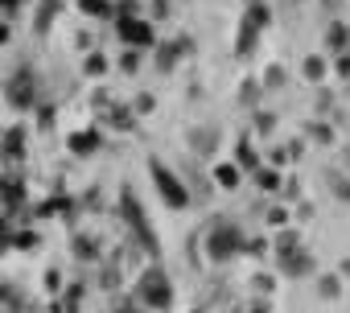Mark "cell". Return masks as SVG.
I'll use <instances>...</instances> for the list:
<instances>
[{
	"instance_id": "1",
	"label": "cell",
	"mask_w": 350,
	"mask_h": 313,
	"mask_svg": "<svg viewBox=\"0 0 350 313\" xmlns=\"http://www.w3.org/2000/svg\"><path fill=\"white\" fill-rule=\"evenodd\" d=\"M120 219L128 223V231L136 235V243L144 247V256H157V251H161V243H157V235H152V223H148V215H144L140 198L132 194V186H124V190H120Z\"/></svg>"
},
{
	"instance_id": "2",
	"label": "cell",
	"mask_w": 350,
	"mask_h": 313,
	"mask_svg": "<svg viewBox=\"0 0 350 313\" xmlns=\"http://www.w3.org/2000/svg\"><path fill=\"white\" fill-rule=\"evenodd\" d=\"M247 247V235H243V227L239 223H231V219H215V227L206 231V256L211 260H231V256H239Z\"/></svg>"
},
{
	"instance_id": "3",
	"label": "cell",
	"mask_w": 350,
	"mask_h": 313,
	"mask_svg": "<svg viewBox=\"0 0 350 313\" xmlns=\"http://www.w3.org/2000/svg\"><path fill=\"white\" fill-rule=\"evenodd\" d=\"M264 25H272V9L264 5V0H247V13L239 17V38H235V54L247 58L264 33Z\"/></svg>"
},
{
	"instance_id": "4",
	"label": "cell",
	"mask_w": 350,
	"mask_h": 313,
	"mask_svg": "<svg viewBox=\"0 0 350 313\" xmlns=\"http://www.w3.org/2000/svg\"><path fill=\"white\" fill-rule=\"evenodd\" d=\"M148 174H152V186H157V194H161V202L165 206H173V210H186L190 206V190H186V182L173 174L165 161H148Z\"/></svg>"
},
{
	"instance_id": "5",
	"label": "cell",
	"mask_w": 350,
	"mask_h": 313,
	"mask_svg": "<svg viewBox=\"0 0 350 313\" xmlns=\"http://www.w3.org/2000/svg\"><path fill=\"white\" fill-rule=\"evenodd\" d=\"M276 268L284 276H293V280H301V276L313 272V256H309V247H301V239L293 231H284L280 243H276Z\"/></svg>"
},
{
	"instance_id": "6",
	"label": "cell",
	"mask_w": 350,
	"mask_h": 313,
	"mask_svg": "<svg viewBox=\"0 0 350 313\" xmlns=\"http://www.w3.org/2000/svg\"><path fill=\"white\" fill-rule=\"evenodd\" d=\"M136 301L148 309H169L173 305V284L165 276V268H144L136 280Z\"/></svg>"
},
{
	"instance_id": "7",
	"label": "cell",
	"mask_w": 350,
	"mask_h": 313,
	"mask_svg": "<svg viewBox=\"0 0 350 313\" xmlns=\"http://www.w3.org/2000/svg\"><path fill=\"white\" fill-rule=\"evenodd\" d=\"M38 91H42V83H38L33 66H17V70L9 74V83H5V99H9V107H17V111L38 107Z\"/></svg>"
},
{
	"instance_id": "8",
	"label": "cell",
	"mask_w": 350,
	"mask_h": 313,
	"mask_svg": "<svg viewBox=\"0 0 350 313\" xmlns=\"http://www.w3.org/2000/svg\"><path fill=\"white\" fill-rule=\"evenodd\" d=\"M116 33H120V38H124L132 50H136V46H140V50L157 46V33H152V25H148V21H140V17H124V13H120V17H116Z\"/></svg>"
},
{
	"instance_id": "9",
	"label": "cell",
	"mask_w": 350,
	"mask_h": 313,
	"mask_svg": "<svg viewBox=\"0 0 350 313\" xmlns=\"http://www.w3.org/2000/svg\"><path fill=\"white\" fill-rule=\"evenodd\" d=\"M190 148H194V156H215V148H219V140H223V132H219V124H206V128H190Z\"/></svg>"
},
{
	"instance_id": "10",
	"label": "cell",
	"mask_w": 350,
	"mask_h": 313,
	"mask_svg": "<svg viewBox=\"0 0 350 313\" xmlns=\"http://www.w3.org/2000/svg\"><path fill=\"white\" fill-rule=\"evenodd\" d=\"M190 42H161L157 46V70H173V66H178V58H182V50H186Z\"/></svg>"
},
{
	"instance_id": "11",
	"label": "cell",
	"mask_w": 350,
	"mask_h": 313,
	"mask_svg": "<svg viewBox=\"0 0 350 313\" xmlns=\"http://www.w3.org/2000/svg\"><path fill=\"white\" fill-rule=\"evenodd\" d=\"M5 156H9V161H21V156H25V128H9L5 132Z\"/></svg>"
},
{
	"instance_id": "12",
	"label": "cell",
	"mask_w": 350,
	"mask_h": 313,
	"mask_svg": "<svg viewBox=\"0 0 350 313\" xmlns=\"http://www.w3.org/2000/svg\"><path fill=\"white\" fill-rule=\"evenodd\" d=\"M21 206H25V186L13 178V182H5V210H9V219H13Z\"/></svg>"
},
{
	"instance_id": "13",
	"label": "cell",
	"mask_w": 350,
	"mask_h": 313,
	"mask_svg": "<svg viewBox=\"0 0 350 313\" xmlns=\"http://www.w3.org/2000/svg\"><path fill=\"white\" fill-rule=\"evenodd\" d=\"M99 148V132H79V136H70V152L75 156H91Z\"/></svg>"
},
{
	"instance_id": "14",
	"label": "cell",
	"mask_w": 350,
	"mask_h": 313,
	"mask_svg": "<svg viewBox=\"0 0 350 313\" xmlns=\"http://www.w3.org/2000/svg\"><path fill=\"white\" fill-rule=\"evenodd\" d=\"M58 13H62L58 0H46V5L38 9V17H33V29H38V33H46V29L54 25V17H58Z\"/></svg>"
},
{
	"instance_id": "15",
	"label": "cell",
	"mask_w": 350,
	"mask_h": 313,
	"mask_svg": "<svg viewBox=\"0 0 350 313\" xmlns=\"http://www.w3.org/2000/svg\"><path fill=\"white\" fill-rule=\"evenodd\" d=\"M215 182L227 186V190H235V186H239V165H219V169H215Z\"/></svg>"
},
{
	"instance_id": "16",
	"label": "cell",
	"mask_w": 350,
	"mask_h": 313,
	"mask_svg": "<svg viewBox=\"0 0 350 313\" xmlns=\"http://www.w3.org/2000/svg\"><path fill=\"white\" fill-rule=\"evenodd\" d=\"M256 182H260V190H280V174L276 169H256Z\"/></svg>"
},
{
	"instance_id": "17",
	"label": "cell",
	"mask_w": 350,
	"mask_h": 313,
	"mask_svg": "<svg viewBox=\"0 0 350 313\" xmlns=\"http://www.w3.org/2000/svg\"><path fill=\"white\" fill-rule=\"evenodd\" d=\"M325 42H329L334 50H342V46L350 42V29H346V25H329V33H325Z\"/></svg>"
},
{
	"instance_id": "18",
	"label": "cell",
	"mask_w": 350,
	"mask_h": 313,
	"mask_svg": "<svg viewBox=\"0 0 350 313\" xmlns=\"http://www.w3.org/2000/svg\"><path fill=\"white\" fill-rule=\"evenodd\" d=\"M235 156H239V169H260V161H256L252 144H239V148H235Z\"/></svg>"
},
{
	"instance_id": "19",
	"label": "cell",
	"mask_w": 350,
	"mask_h": 313,
	"mask_svg": "<svg viewBox=\"0 0 350 313\" xmlns=\"http://www.w3.org/2000/svg\"><path fill=\"white\" fill-rule=\"evenodd\" d=\"M256 99H260V83H243L239 87V103L243 107H256Z\"/></svg>"
},
{
	"instance_id": "20",
	"label": "cell",
	"mask_w": 350,
	"mask_h": 313,
	"mask_svg": "<svg viewBox=\"0 0 350 313\" xmlns=\"http://www.w3.org/2000/svg\"><path fill=\"white\" fill-rule=\"evenodd\" d=\"M321 74H325V62H321V58H305V79H313V83H317Z\"/></svg>"
},
{
	"instance_id": "21",
	"label": "cell",
	"mask_w": 350,
	"mask_h": 313,
	"mask_svg": "<svg viewBox=\"0 0 350 313\" xmlns=\"http://www.w3.org/2000/svg\"><path fill=\"white\" fill-rule=\"evenodd\" d=\"M75 251H79L83 260H95V243H91L87 235H75Z\"/></svg>"
},
{
	"instance_id": "22",
	"label": "cell",
	"mask_w": 350,
	"mask_h": 313,
	"mask_svg": "<svg viewBox=\"0 0 350 313\" xmlns=\"http://www.w3.org/2000/svg\"><path fill=\"white\" fill-rule=\"evenodd\" d=\"M83 9L95 13V17H111V5H107V0H83Z\"/></svg>"
},
{
	"instance_id": "23",
	"label": "cell",
	"mask_w": 350,
	"mask_h": 313,
	"mask_svg": "<svg viewBox=\"0 0 350 313\" xmlns=\"http://www.w3.org/2000/svg\"><path fill=\"white\" fill-rule=\"evenodd\" d=\"M103 70H107V58L103 54H91L87 58V74H103Z\"/></svg>"
},
{
	"instance_id": "24",
	"label": "cell",
	"mask_w": 350,
	"mask_h": 313,
	"mask_svg": "<svg viewBox=\"0 0 350 313\" xmlns=\"http://www.w3.org/2000/svg\"><path fill=\"white\" fill-rule=\"evenodd\" d=\"M317 288H321V297H338V288H342V284H338L334 276H321V280H317Z\"/></svg>"
},
{
	"instance_id": "25",
	"label": "cell",
	"mask_w": 350,
	"mask_h": 313,
	"mask_svg": "<svg viewBox=\"0 0 350 313\" xmlns=\"http://www.w3.org/2000/svg\"><path fill=\"white\" fill-rule=\"evenodd\" d=\"M334 194H338L342 202H350V178H334Z\"/></svg>"
},
{
	"instance_id": "26",
	"label": "cell",
	"mask_w": 350,
	"mask_h": 313,
	"mask_svg": "<svg viewBox=\"0 0 350 313\" xmlns=\"http://www.w3.org/2000/svg\"><path fill=\"white\" fill-rule=\"evenodd\" d=\"M264 83H268V87H280V83H284V70H280V66H272V70L264 74Z\"/></svg>"
},
{
	"instance_id": "27",
	"label": "cell",
	"mask_w": 350,
	"mask_h": 313,
	"mask_svg": "<svg viewBox=\"0 0 350 313\" xmlns=\"http://www.w3.org/2000/svg\"><path fill=\"white\" fill-rule=\"evenodd\" d=\"M120 66H124V70H136V66H140V54H136V50H128V54H124V62H120Z\"/></svg>"
},
{
	"instance_id": "28",
	"label": "cell",
	"mask_w": 350,
	"mask_h": 313,
	"mask_svg": "<svg viewBox=\"0 0 350 313\" xmlns=\"http://www.w3.org/2000/svg\"><path fill=\"white\" fill-rule=\"evenodd\" d=\"M111 124H116V128H132V115H128V111H111Z\"/></svg>"
},
{
	"instance_id": "29",
	"label": "cell",
	"mask_w": 350,
	"mask_h": 313,
	"mask_svg": "<svg viewBox=\"0 0 350 313\" xmlns=\"http://www.w3.org/2000/svg\"><path fill=\"white\" fill-rule=\"evenodd\" d=\"M272 124H276V115H260V120H256L260 132H272Z\"/></svg>"
},
{
	"instance_id": "30",
	"label": "cell",
	"mask_w": 350,
	"mask_h": 313,
	"mask_svg": "<svg viewBox=\"0 0 350 313\" xmlns=\"http://www.w3.org/2000/svg\"><path fill=\"white\" fill-rule=\"evenodd\" d=\"M136 111H152V95H140L136 99Z\"/></svg>"
},
{
	"instance_id": "31",
	"label": "cell",
	"mask_w": 350,
	"mask_h": 313,
	"mask_svg": "<svg viewBox=\"0 0 350 313\" xmlns=\"http://www.w3.org/2000/svg\"><path fill=\"white\" fill-rule=\"evenodd\" d=\"M338 74H350V58H346V54L338 58Z\"/></svg>"
},
{
	"instance_id": "32",
	"label": "cell",
	"mask_w": 350,
	"mask_h": 313,
	"mask_svg": "<svg viewBox=\"0 0 350 313\" xmlns=\"http://www.w3.org/2000/svg\"><path fill=\"white\" fill-rule=\"evenodd\" d=\"M116 313H140L136 305H116Z\"/></svg>"
}]
</instances>
